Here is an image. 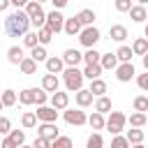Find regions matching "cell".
I'll return each mask as SVG.
<instances>
[{
	"label": "cell",
	"instance_id": "obj_56",
	"mask_svg": "<svg viewBox=\"0 0 148 148\" xmlns=\"http://www.w3.org/2000/svg\"><path fill=\"white\" fill-rule=\"evenodd\" d=\"M18 148H35V146H25V143H21V146H18Z\"/></svg>",
	"mask_w": 148,
	"mask_h": 148
},
{
	"label": "cell",
	"instance_id": "obj_35",
	"mask_svg": "<svg viewBox=\"0 0 148 148\" xmlns=\"http://www.w3.org/2000/svg\"><path fill=\"white\" fill-rule=\"evenodd\" d=\"M72 146H74L72 139H69V136H60V134L51 141V148H72Z\"/></svg>",
	"mask_w": 148,
	"mask_h": 148
},
{
	"label": "cell",
	"instance_id": "obj_17",
	"mask_svg": "<svg viewBox=\"0 0 148 148\" xmlns=\"http://www.w3.org/2000/svg\"><path fill=\"white\" fill-rule=\"evenodd\" d=\"M81 28H83V25L79 23V18H76V16H72V18H65V25H62V30H65L67 35H72V37H74V35H79V32H81Z\"/></svg>",
	"mask_w": 148,
	"mask_h": 148
},
{
	"label": "cell",
	"instance_id": "obj_9",
	"mask_svg": "<svg viewBox=\"0 0 148 148\" xmlns=\"http://www.w3.org/2000/svg\"><path fill=\"white\" fill-rule=\"evenodd\" d=\"M132 76H134V65H132V62H120V65L116 67V79H118L120 83L132 81Z\"/></svg>",
	"mask_w": 148,
	"mask_h": 148
},
{
	"label": "cell",
	"instance_id": "obj_29",
	"mask_svg": "<svg viewBox=\"0 0 148 148\" xmlns=\"http://www.w3.org/2000/svg\"><path fill=\"white\" fill-rule=\"evenodd\" d=\"M132 46H120L118 51H116V58H118V62H132Z\"/></svg>",
	"mask_w": 148,
	"mask_h": 148
},
{
	"label": "cell",
	"instance_id": "obj_6",
	"mask_svg": "<svg viewBox=\"0 0 148 148\" xmlns=\"http://www.w3.org/2000/svg\"><path fill=\"white\" fill-rule=\"evenodd\" d=\"M53 35H58L60 30H62V25H65V16L58 12V9H53V12H49L46 14V23H44Z\"/></svg>",
	"mask_w": 148,
	"mask_h": 148
},
{
	"label": "cell",
	"instance_id": "obj_46",
	"mask_svg": "<svg viewBox=\"0 0 148 148\" xmlns=\"http://www.w3.org/2000/svg\"><path fill=\"white\" fill-rule=\"evenodd\" d=\"M136 83H139V88H141V90H146V92H148V72H146V74H139V76H136Z\"/></svg>",
	"mask_w": 148,
	"mask_h": 148
},
{
	"label": "cell",
	"instance_id": "obj_37",
	"mask_svg": "<svg viewBox=\"0 0 148 148\" xmlns=\"http://www.w3.org/2000/svg\"><path fill=\"white\" fill-rule=\"evenodd\" d=\"M127 141H130V143H141V141H143V130H139V127L127 130Z\"/></svg>",
	"mask_w": 148,
	"mask_h": 148
},
{
	"label": "cell",
	"instance_id": "obj_24",
	"mask_svg": "<svg viewBox=\"0 0 148 148\" xmlns=\"http://www.w3.org/2000/svg\"><path fill=\"white\" fill-rule=\"evenodd\" d=\"M99 74H102V65L99 62H95V65H86V69H83V79H99Z\"/></svg>",
	"mask_w": 148,
	"mask_h": 148
},
{
	"label": "cell",
	"instance_id": "obj_25",
	"mask_svg": "<svg viewBox=\"0 0 148 148\" xmlns=\"http://www.w3.org/2000/svg\"><path fill=\"white\" fill-rule=\"evenodd\" d=\"M88 90H90V92H92L95 97H102V95L106 92V83H104L102 79H92V81H90V88H88Z\"/></svg>",
	"mask_w": 148,
	"mask_h": 148
},
{
	"label": "cell",
	"instance_id": "obj_1",
	"mask_svg": "<svg viewBox=\"0 0 148 148\" xmlns=\"http://www.w3.org/2000/svg\"><path fill=\"white\" fill-rule=\"evenodd\" d=\"M28 28H30V18H28L25 9H16V12L7 14V18H5V32L9 37H23L28 32Z\"/></svg>",
	"mask_w": 148,
	"mask_h": 148
},
{
	"label": "cell",
	"instance_id": "obj_40",
	"mask_svg": "<svg viewBox=\"0 0 148 148\" xmlns=\"http://www.w3.org/2000/svg\"><path fill=\"white\" fill-rule=\"evenodd\" d=\"M9 139H12L16 146H21V143H25V132H23V130H12V132H9Z\"/></svg>",
	"mask_w": 148,
	"mask_h": 148
},
{
	"label": "cell",
	"instance_id": "obj_10",
	"mask_svg": "<svg viewBox=\"0 0 148 148\" xmlns=\"http://www.w3.org/2000/svg\"><path fill=\"white\" fill-rule=\"evenodd\" d=\"M37 136L53 141V139L58 136V127H56V123H42V125L37 127Z\"/></svg>",
	"mask_w": 148,
	"mask_h": 148
},
{
	"label": "cell",
	"instance_id": "obj_47",
	"mask_svg": "<svg viewBox=\"0 0 148 148\" xmlns=\"http://www.w3.org/2000/svg\"><path fill=\"white\" fill-rule=\"evenodd\" d=\"M32 146H35V148H51V141H49V139H42V136H37Z\"/></svg>",
	"mask_w": 148,
	"mask_h": 148
},
{
	"label": "cell",
	"instance_id": "obj_28",
	"mask_svg": "<svg viewBox=\"0 0 148 148\" xmlns=\"http://www.w3.org/2000/svg\"><path fill=\"white\" fill-rule=\"evenodd\" d=\"M30 58H32L35 62H44V60L49 58V53H46V49H44L42 44H37V46H32V53H30Z\"/></svg>",
	"mask_w": 148,
	"mask_h": 148
},
{
	"label": "cell",
	"instance_id": "obj_5",
	"mask_svg": "<svg viewBox=\"0 0 148 148\" xmlns=\"http://www.w3.org/2000/svg\"><path fill=\"white\" fill-rule=\"evenodd\" d=\"M79 42H81L86 49H92V46L99 42V30H97L95 25H86V28H81V32H79Z\"/></svg>",
	"mask_w": 148,
	"mask_h": 148
},
{
	"label": "cell",
	"instance_id": "obj_18",
	"mask_svg": "<svg viewBox=\"0 0 148 148\" xmlns=\"http://www.w3.org/2000/svg\"><path fill=\"white\" fill-rule=\"evenodd\" d=\"M92 92L90 90H86V88H81V90H76V95H74V99H76V104L79 106H90L92 104Z\"/></svg>",
	"mask_w": 148,
	"mask_h": 148
},
{
	"label": "cell",
	"instance_id": "obj_44",
	"mask_svg": "<svg viewBox=\"0 0 148 148\" xmlns=\"http://www.w3.org/2000/svg\"><path fill=\"white\" fill-rule=\"evenodd\" d=\"M9 132H12V123H9V118L0 116V134H9Z\"/></svg>",
	"mask_w": 148,
	"mask_h": 148
},
{
	"label": "cell",
	"instance_id": "obj_59",
	"mask_svg": "<svg viewBox=\"0 0 148 148\" xmlns=\"http://www.w3.org/2000/svg\"><path fill=\"white\" fill-rule=\"evenodd\" d=\"M146 148H148V146H146Z\"/></svg>",
	"mask_w": 148,
	"mask_h": 148
},
{
	"label": "cell",
	"instance_id": "obj_3",
	"mask_svg": "<svg viewBox=\"0 0 148 148\" xmlns=\"http://www.w3.org/2000/svg\"><path fill=\"white\" fill-rule=\"evenodd\" d=\"M23 9H25V14H28V18H30V23H32L35 28H42V25L46 23V14H44V9H42V5H39V2L30 0Z\"/></svg>",
	"mask_w": 148,
	"mask_h": 148
},
{
	"label": "cell",
	"instance_id": "obj_20",
	"mask_svg": "<svg viewBox=\"0 0 148 148\" xmlns=\"http://www.w3.org/2000/svg\"><path fill=\"white\" fill-rule=\"evenodd\" d=\"M99 65H102V69H116V67H118V58H116V53H102Z\"/></svg>",
	"mask_w": 148,
	"mask_h": 148
},
{
	"label": "cell",
	"instance_id": "obj_51",
	"mask_svg": "<svg viewBox=\"0 0 148 148\" xmlns=\"http://www.w3.org/2000/svg\"><path fill=\"white\" fill-rule=\"evenodd\" d=\"M9 5H12V2H9V0H0V12H5V9H7V7H9Z\"/></svg>",
	"mask_w": 148,
	"mask_h": 148
},
{
	"label": "cell",
	"instance_id": "obj_52",
	"mask_svg": "<svg viewBox=\"0 0 148 148\" xmlns=\"http://www.w3.org/2000/svg\"><path fill=\"white\" fill-rule=\"evenodd\" d=\"M143 67H146V72H148V51L143 53Z\"/></svg>",
	"mask_w": 148,
	"mask_h": 148
},
{
	"label": "cell",
	"instance_id": "obj_45",
	"mask_svg": "<svg viewBox=\"0 0 148 148\" xmlns=\"http://www.w3.org/2000/svg\"><path fill=\"white\" fill-rule=\"evenodd\" d=\"M132 7V0H116V9L118 12H130Z\"/></svg>",
	"mask_w": 148,
	"mask_h": 148
},
{
	"label": "cell",
	"instance_id": "obj_38",
	"mask_svg": "<svg viewBox=\"0 0 148 148\" xmlns=\"http://www.w3.org/2000/svg\"><path fill=\"white\" fill-rule=\"evenodd\" d=\"M0 99H2V104H5V106H14L18 97H16V92H14V90H5V92L0 95Z\"/></svg>",
	"mask_w": 148,
	"mask_h": 148
},
{
	"label": "cell",
	"instance_id": "obj_14",
	"mask_svg": "<svg viewBox=\"0 0 148 148\" xmlns=\"http://www.w3.org/2000/svg\"><path fill=\"white\" fill-rule=\"evenodd\" d=\"M146 16H148L146 5H132V7H130V18H132L134 23H143Z\"/></svg>",
	"mask_w": 148,
	"mask_h": 148
},
{
	"label": "cell",
	"instance_id": "obj_7",
	"mask_svg": "<svg viewBox=\"0 0 148 148\" xmlns=\"http://www.w3.org/2000/svg\"><path fill=\"white\" fill-rule=\"evenodd\" d=\"M62 118L69 125H86L88 123V118H86V113L81 109H62Z\"/></svg>",
	"mask_w": 148,
	"mask_h": 148
},
{
	"label": "cell",
	"instance_id": "obj_57",
	"mask_svg": "<svg viewBox=\"0 0 148 148\" xmlns=\"http://www.w3.org/2000/svg\"><path fill=\"white\" fill-rule=\"evenodd\" d=\"M2 109H5V104H2V99H0V111H2Z\"/></svg>",
	"mask_w": 148,
	"mask_h": 148
},
{
	"label": "cell",
	"instance_id": "obj_22",
	"mask_svg": "<svg viewBox=\"0 0 148 148\" xmlns=\"http://www.w3.org/2000/svg\"><path fill=\"white\" fill-rule=\"evenodd\" d=\"M35 92H37V88H25V90H21V92H18V102H21L23 106L35 104Z\"/></svg>",
	"mask_w": 148,
	"mask_h": 148
},
{
	"label": "cell",
	"instance_id": "obj_33",
	"mask_svg": "<svg viewBox=\"0 0 148 148\" xmlns=\"http://www.w3.org/2000/svg\"><path fill=\"white\" fill-rule=\"evenodd\" d=\"M86 148H104V139H102V134H99V132H92V134L88 136Z\"/></svg>",
	"mask_w": 148,
	"mask_h": 148
},
{
	"label": "cell",
	"instance_id": "obj_43",
	"mask_svg": "<svg viewBox=\"0 0 148 148\" xmlns=\"http://www.w3.org/2000/svg\"><path fill=\"white\" fill-rule=\"evenodd\" d=\"M46 99H49L46 90H44V88H39V90L35 92V104H37V106H42V104H46Z\"/></svg>",
	"mask_w": 148,
	"mask_h": 148
},
{
	"label": "cell",
	"instance_id": "obj_12",
	"mask_svg": "<svg viewBox=\"0 0 148 148\" xmlns=\"http://www.w3.org/2000/svg\"><path fill=\"white\" fill-rule=\"evenodd\" d=\"M44 65H46V72H49V74H62V69H65V62H62V58H58V56L46 58Z\"/></svg>",
	"mask_w": 148,
	"mask_h": 148
},
{
	"label": "cell",
	"instance_id": "obj_32",
	"mask_svg": "<svg viewBox=\"0 0 148 148\" xmlns=\"http://www.w3.org/2000/svg\"><path fill=\"white\" fill-rule=\"evenodd\" d=\"M88 123H90V127H92V130H104V113L95 111V113L88 118Z\"/></svg>",
	"mask_w": 148,
	"mask_h": 148
},
{
	"label": "cell",
	"instance_id": "obj_34",
	"mask_svg": "<svg viewBox=\"0 0 148 148\" xmlns=\"http://www.w3.org/2000/svg\"><path fill=\"white\" fill-rule=\"evenodd\" d=\"M99 58H102V53H99V51H95V46H92V49H88V51L83 53L86 65H95V62H99Z\"/></svg>",
	"mask_w": 148,
	"mask_h": 148
},
{
	"label": "cell",
	"instance_id": "obj_50",
	"mask_svg": "<svg viewBox=\"0 0 148 148\" xmlns=\"http://www.w3.org/2000/svg\"><path fill=\"white\" fill-rule=\"evenodd\" d=\"M51 2H53V7H56V9H62V7H65L69 0H51Z\"/></svg>",
	"mask_w": 148,
	"mask_h": 148
},
{
	"label": "cell",
	"instance_id": "obj_26",
	"mask_svg": "<svg viewBox=\"0 0 148 148\" xmlns=\"http://www.w3.org/2000/svg\"><path fill=\"white\" fill-rule=\"evenodd\" d=\"M146 51H148V39H146V37L134 39V44H132V53H134V56H143Z\"/></svg>",
	"mask_w": 148,
	"mask_h": 148
},
{
	"label": "cell",
	"instance_id": "obj_39",
	"mask_svg": "<svg viewBox=\"0 0 148 148\" xmlns=\"http://www.w3.org/2000/svg\"><path fill=\"white\" fill-rule=\"evenodd\" d=\"M134 109H136V111H141V113H146V111H148V97H146V95L134 97Z\"/></svg>",
	"mask_w": 148,
	"mask_h": 148
},
{
	"label": "cell",
	"instance_id": "obj_36",
	"mask_svg": "<svg viewBox=\"0 0 148 148\" xmlns=\"http://www.w3.org/2000/svg\"><path fill=\"white\" fill-rule=\"evenodd\" d=\"M146 120H148V118H146V113H141V111H136V113L130 116V125H132V127H143Z\"/></svg>",
	"mask_w": 148,
	"mask_h": 148
},
{
	"label": "cell",
	"instance_id": "obj_49",
	"mask_svg": "<svg viewBox=\"0 0 148 148\" xmlns=\"http://www.w3.org/2000/svg\"><path fill=\"white\" fill-rule=\"evenodd\" d=\"M9 2H12V5L16 7V9H21V7H25V5L30 2V0H9Z\"/></svg>",
	"mask_w": 148,
	"mask_h": 148
},
{
	"label": "cell",
	"instance_id": "obj_27",
	"mask_svg": "<svg viewBox=\"0 0 148 148\" xmlns=\"http://www.w3.org/2000/svg\"><path fill=\"white\" fill-rule=\"evenodd\" d=\"M37 39H39V44H42V46H46V44L53 39V32H51L46 25H42V28H37Z\"/></svg>",
	"mask_w": 148,
	"mask_h": 148
},
{
	"label": "cell",
	"instance_id": "obj_48",
	"mask_svg": "<svg viewBox=\"0 0 148 148\" xmlns=\"http://www.w3.org/2000/svg\"><path fill=\"white\" fill-rule=\"evenodd\" d=\"M0 148H18V146H16V143H14V141H12L9 136H7V139H2V143H0Z\"/></svg>",
	"mask_w": 148,
	"mask_h": 148
},
{
	"label": "cell",
	"instance_id": "obj_53",
	"mask_svg": "<svg viewBox=\"0 0 148 148\" xmlns=\"http://www.w3.org/2000/svg\"><path fill=\"white\" fill-rule=\"evenodd\" d=\"M132 148H146L143 143H132Z\"/></svg>",
	"mask_w": 148,
	"mask_h": 148
},
{
	"label": "cell",
	"instance_id": "obj_58",
	"mask_svg": "<svg viewBox=\"0 0 148 148\" xmlns=\"http://www.w3.org/2000/svg\"><path fill=\"white\" fill-rule=\"evenodd\" d=\"M35 2H39V5H42V2H46V0H35Z\"/></svg>",
	"mask_w": 148,
	"mask_h": 148
},
{
	"label": "cell",
	"instance_id": "obj_8",
	"mask_svg": "<svg viewBox=\"0 0 148 148\" xmlns=\"http://www.w3.org/2000/svg\"><path fill=\"white\" fill-rule=\"evenodd\" d=\"M35 116H37V120H42V123H56V118H58V109L42 104V106H37Z\"/></svg>",
	"mask_w": 148,
	"mask_h": 148
},
{
	"label": "cell",
	"instance_id": "obj_11",
	"mask_svg": "<svg viewBox=\"0 0 148 148\" xmlns=\"http://www.w3.org/2000/svg\"><path fill=\"white\" fill-rule=\"evenodd\" d=\"M81 60H83V53H79L76 49H67V51L62 53V62H65V67H76Z\"/></svg>",
	"mask_w": 148,
	"mask_h": 148
},
{
	"label": "cell",
	"instance_id": "obj_19",
	"mask_svg": "<svg viewBox=\"0 0 148 148\" xmlns=\"http://www.w3.org/2000/svg\"><path fill=\"white\" fill-rule=\"evenodd\" d=\"M76 18H79V23L86 28V25H92L97 16H95V12H92V9H81V12L76 14Z\"/></svg>",
	"mask_w": 148,
	"mask_h": 148
},
{
	"label": "cell",
	"instance_id": "obj_54",
	"mask_svg": "<svg viewBox=\"0 0 148 148\" xmlns=\"http://www.w3.org/2000/svg\"><path fill=\"white\" fill-rule=\"evenodd\" d=\"M143 37L148 39V23H146V28H143Z\"/></svg>",
	"mask_w": 148,
	"mask_h": 148
},
{
	"label": "cell",
	"instance_id": "obj_23",
	"mask_svg": "<svg viewBox=\"0 0 148 148\" xmlns=\"http://www.w3.org/2000/svg\"><path fill=\"white\" fill-rule=\"evenodd\" d=\"M18 67H21V72H23L25 76H30V74L37 72V62H35L32 58H23V60L18 62Z\"/></svg>",
	"mask_w": 148,
	"mask_h": 148
},
{
	"label": "cell",
	"instance_id": "obj_30",
	"mask_svg": "<svg viewBox=\"0 0 148 148\" xmlns=\"http://www.w3.org/2000/svg\"><path fill=\"white\" fill-rule=\"evenodd\" d=\"M95 111H99V113H109L111 111V99L109 97H97V102H95Z\"/></svg>",
	"mask_w": 148,
	"mask_h": 148
},
{
	"label": "cell",
	"instance_id": "obj_55",
	"mask_svg": "<svg viewBox=\"0 0 148 148\" xmlns=\"http://www.w3.org/2000/svg\"><path fill=\"white\" fill-rule=\"evenodd\" d=\"M136 2H139V5H148V0H136Z\"/></svg>",
	"mask_w": 148,
	"mask_h": 148
},
{
	"label": "cell",
	"instance_id": "obj_31",
	"mask_svg": "<svg viewBox=\"0 0 148 148\" xmlns=\"http://www.w3.org/2000/svg\"><path fill=\"white\" fill-rule=\"evenodd\" d=\"M21 125H23L25 130L35 127V125H37V116H35V111H25V113L21 116Z\"/></svg>",
	"mask_w": 148,
	"mask_h": 148
},
{
	"label": "cell",
	"instance_id": "obj_15",
	"mask_svg": "<svg viewBox=\"0 0 148 148\" xmlns=\"http://www.w3.org/2000/svg\"><path fill=\"white\" fill-rule=\"evenodd\" d=\"M58 86H60V81H58L56 74H49V72H46V74L42 76V88H44L46 92H56Z\"/></svg>",
	"mask_w": 148,
	"mask_h": 148
},
{
	"label": "cell",
	"instance_id": "obj_42",
	"mask_svg": "<svg viewBox=\"0 0 148 148\" xmlns=\"http://www.w3.org/2000/svg\"><path fill=\"white\" fill-rule=\"evenodd\" d=\"M23 44H25V46H30V49H32V46H37V44H39L37 32H25V35H23Z\"/></svg>",
	"mask_w": 148,
	"mask_h": 148
},
{
	"label": "cell",
	"instance_id": "obj_2",
	"mask_svg": "<svg viewBox=\"0 0 148 148\" xmlns=\"http://www.w3.org/2000/svg\"><path fill=\"white\" fill-rule=\"evenodd\" d=\"M62 76H65V86H67L69 92H76V90L83 88V72L79 67H65Z\"/></svg>",
	"mask_w": 148,
	"mask_h": 148
},
{
	"label": "cell",
	"instance_id": "obj_4",
	"mask_svg": "<svg viewBox=\"0 0 148 148\" xmlns=\"http://www.w3.org/2000/svg\"><path fill=\"white\" fill-rule=\"evenodd\" d=\"M127 125V116L120 113V111H109V118L104 120V127L111 132V134H120Z\"/></svg>",
	"mask_w": 148,
	"mask_h": 148
},
{
	"label": "cell",
	"instance_id": "obj_21",
	"mask_svg": "<svg viewBox=\"0 0 148 148\" xmlns=\"http://www.w3.org/2000/svg\"><path fill=\"white\" fill-rule=\"evenodd\" d=\"M23 58H25V56H23V49H21V46H9V51H7V60H9L12 65H18Z\"/></svg>",
	"mask_w": 148,
	"mask_h": 148
},
{
	"label": "cell",
	"instance_id": "obj_41",
	"mask_svg": "<svg viewBox=\"0 0 148 148\" xmlns=\"http://www.w3.org/2000/svg\"><path fill=\"white\" fill-rule=\"evenodd\" d=\"M111 148H130V141H127V136H120V134H116V136H113V141H111Z\"/></svg>",
	"mask_w": 148,
	"mask_h": 148
},
{
	"label": "cell",
	"instance_id": "obj_16",
	"mask_svg": "<svg viewBox=\"0 0 148 148\" xmlns=\"http://www.w3.org/2000/svg\"><path fill=\"white\" fill-rule=\"evenodd\" d=\"M109 37H111L113 42H125V39H127V28L120 25V23H116V25L109 28Z\"/></svg>",
	"mask_w": 148,
	"mask_h": 148
},
{
	"label": "cell",
	"instance_id": "obj_13",
	"mask_svg": "<svg viewBox=\"0 0 148 148\" xmlns=\"http://www.w3.org/2000/svg\"><path fill=\"white\" fill-rule=\"evenodd\" d=\"M67 104H69V95H67V92L56 90V92L51 95V106H53V109L62 111V109H67Z\"/></svg>",
	"mask_w": 148,
	"mask_h": 148
}]
</instances>
